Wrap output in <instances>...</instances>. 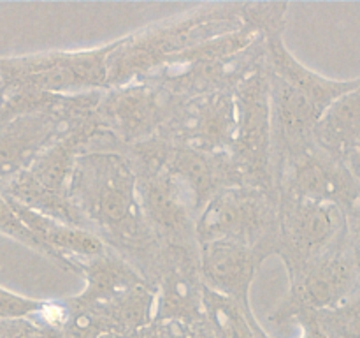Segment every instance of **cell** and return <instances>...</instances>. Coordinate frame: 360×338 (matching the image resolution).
Instances as JSON below:
<instances>
[{
	"label": "cell",
	"instance_id": "obj_1",
	"mask_svg": "<svg viewBox=\"0 0 360 338\" xmlns=\"http://www.w3.org/2000/svg\"><path fill=\"white\" fill-rule=\"evenodd\" d=\"M67 197L84 227L122 256L146 280L160 242L144 215L132 164L120 148H95L79 155Z\"/></svg>",
	"mask_w": 360,
	"mask_h": 338
},
{
	"label": "cell",
	"instance_id": "obj_2",
	"mask_svg": "<svg viewBox=\"0 0 360 338\" xmlns=\"http://www.w3.org/2000/svg\"><path fill=\"white\" fill-rule=\"evenodd\" d=\"M243 6H200L118 39L108 58V88L141 80L186 49L239 28L245 23Z\"/></svg>",
	"mask_w": 360,
	"mask_h": 338
},
{
	"label": "cell",
	"instance_id": "obj_3",
	"mask_svg": "<svg viewBox=\"0 0 360 338\" xmlns=\"http://www.w3.org/2000/svg\"><path fill=\"white\" fill-rule=\"evenodd\" d=\"M264 56L266 44L259 28L245 21L236 30L186 49L137 81H146L186 101L213 90H234Z\"/></svg>",
	"mask_w": 360,
	"mask_h": 338
},
{
	"label": "cell",
	"instance_id": "obj_4",
	"mask_svg": "<svg viewBox=\"0 0 360 338\" xmlns=\"http://www.w3.org/2000/svg\"><path fill=\"white\" fill-rule=\"evenodd\" d=\"M195 234L199 245L236 243L269 259L278 252V196L250 185L229 187L199 215Z\"/></svg>",
	"mask_w": 360,
	"mask_h": 338
},
{
	"label": "cell",
	"instance_id": "obj_5",
	"mask_svg": "<svg viewBox=\"0 0 360 338\" xmlns=\"http://www.w3.org/2000/svg\"><path fill=\"white\" fill-rule=\"evenodd\" d=\"M271 77L266 56L234 87L238 125L227 151L239 185L257 187L276 194L271 144Z\"/></svg>",
	"mask_w": 360,
	"mask_h": 338
},
{
	"label": "cell",
	"instance_id": "obj_6",
	"mask_svg": "<svg viewBox=\"0 0 360 338\" xmlns=\"http://www.w3.org/2000/svg\"><path fill=\"white\" fill-rule=\"evenodd\" d=\"M118 39L83 51H48L0 58V80L53 95H74L108 88V58Z\"/></svg>",
	"mask_w": 360,
	"mask_h": 338
},
{
	"label": "cell",
	"instance_id": "obj_7",
	"mask_svg": "<svg viewBox=\"0 0 360 338\" xmlns=\"http://www.w3.org/2000/svg\"><path fill=\"white\" fill-rule=\"evenodd\" d=\"M347 238L345 211L336 204L278 196V252L288 278Z\"/></svg>",
	"mask_w": 360,
	"mask_h": 338
},
{
	"label": "cell",
	"instance_id": "obj_8",
	"mask_svg": "<svg viewBox=\"0 0 360 338\" xmlns=\"http://www.w3.org/2000/svg\"><path fill=\"white\" fill-rule=\"evenodd\" d=\"M179 102L160 87L132 81L101 90L95 115L102 130L125 148L160 136Z\"/></svg>",
	"mask_w": 360,
	"mask_h": 338
},
{
	"label": "cell",
	"instance_id": "obj_9",
	"mask_svg": "<svg viewBox=\"0 0 360 338\" xmlns=\"http://www.w3.org/2000/svg\"><path fill=\"white\" fill-rule=\"evenodd\" d=\"M101 90L62 95L49 108L0 125V182L25 171L76 116L97 106Z\"/></svg>",
	"mask_w": 360,
	"mask_h": 338
},
{
	"label": "cell",
	"instance_id": "obj_10",
	"mask_svg": "<svg viewBox=\"0 0 360 338\" xmlns=\"http://www.w3.org/2000/svg\"><path fill=\"white\" fill-rule=\"evenodd\" d=\"M359 268L345 242L302 268L290 280L283 301L273 310V323H287L301 312H323L336 308L355 292Z\"/></svg>",
	"mask_w": 360,
	"mask_h": 338
},
{
	"label": "cell",
	"instance_id": "obj_11",
	"mask_svg": "<svg viewBox=\"0 0 360 338\" xmlns=\"http://www.w3.org/2000/svg\"><path fill=\"white\" fill-rule=\"evenodd\" d=\"M148 284L155 289L153 320H179L193 327L204 323V282L199 249L164 245L157 254Z\"/></svg>",
	"mask_w": 360,
	"mask_h": 338
},
{
	"label": "cell",
	"instance_id": "obj_12",
	"mask_svg": "<svg viewBox=\"0 0 360 338\" xmlns=\"http://www.w3.org/2000/svg\"><path fill=\"white\" fill-rule=\"evenodd\" d=\"M238 125L234 90H213L181 101L158 137L206 155L227 154Z\"/></svg>",
	"mask_w": 360,
	"mask_h": 338
},
{
	"label": "cell",
	"instance_id": "obj_13",
	"mask_svg": "<svg viewBox=\"0 0 360 338\" xmlns=\"http://www.w3.org/2000/svg\"><path fill=\"white\" fill-rule=\"evenodd\" d=\"M278 196L329 203L348 211L360 199V185L341 157L311 144L276 171Z\"/></svg>",
	"mask_w": 360,
	"mask_h": 338
},
{
	"label": "cell",
	"instance_id": "obj_14",
	"mask_svg": "<svg viewBox=\"0 0 360 338\" xmlns=\"http://www.w3.org/2000/svg\"><path fill=\"white\" fill-rule=\"evenodd\" d=\"M271 144H273L274 182L276 171L315 144V127L322 113L297 88L271 76Z\"/></svg>",
	"mask_w": 360,
	"mask_h": 338
},
{
	"label": "cell",
	"instance_id": "obj_15",
	"mask_svg": "<svg viewBox=\"0 0 360 338\" xmlns=\"http://www.w3.org/2000/svg\"><path fill=\"white\" fill-rule=\"evenodd\" d=\"M264 261L262 256L236 243L211 242L199 245L204 287L232 299L248 313H253L250 289Z\"/></svg>",
	"mask_w": 360,
	"mask_h": 338
},
{
	"label": "cell",
	"instance_id": "obj_16",
	"mask_svg": "<svg viewBox=\"0 0 360 338\" xmlns=\"http://www.w3.org/2000/svg\"><path fill=\"white\" fill-rule=\"evenodd\" d=\"M9 203L20 217V220L42 243L49 259L62 270L74 271L76 263L90 259V257H95L108 250L102 239L97 238L88 229L76 227V225L63 224L55 218L44 217V215L28 210L23 204L13 199H9Z\"/></svg>",
	"mask_w": 360,
	"mask_h": 338
},
{
	"label": "cell",
	"instance_id": "obj_17",
	"mask_svg": "<svg viewBox=\"0 0 360 338\" xmlns=\"http://www.w3.org/2000/svg\"><path fill=\"white\" fill-rule=\"evenodd\" d=\"M74 273L84 278V289L76 298L86 305L104 303L136 285L146 284L136 268L111 249L76 263Z\"/></svg>",
	"mask_w": 360,
	"mask_h": 338
},
{
	"label": "cell",
	"instance_id": "obj_18",
	"mask_svg": "<svg viewBox=\"0 0 360 338\" xmlns=\"http://www.w3.org/2000/svg\"><path fill=\"white\" fill-rule=\"evenodd\" d=\"M360 137V90L334 101L320 116L315 141L329 154L343 158L348 148Z\"/></svg>",
	"mask_w": 360,
	"mask_h": 338
},
{
	"label": "cell",
	"instance_id": "obj_19",
	"mask_svg": "<svg viewBox=\"0 0 360 338\" xmlns=\"http://www.w3.org/2000/svg\"><path fill=\"white\" fill-rule=\"evenodd\" d=\"M204 323L213 338H269L253 313L238 303L204 289Z\"/></svg>",
	"mask_w": 360,
	"mask_h": 338
},
{
	"label": "cell",
	"instance_id": "obj_20",
	"mask_svg": "<svg viewBox=\"0 0 360 338\" xmlns=\"http://www.w3.org/2000/svg\"><path fill=\"white\" fill-rule=\"evenodd\" d=\"M315 313L327 338H360V292H354L336 308Z\"/></svg>",
	"mask_w": 360,
	"mask_h": 338
},
{
	"label": "cell",
	"instance_id": "obj_21",
	"mask_svg": "<svg viewBox=\"0 0 360 338\" xmlns=\"http://www.w3.org/2000/svg\"><path fill=\"white\" fill-rule=\"evenodd\" d=\"M0 234L9 236V238L27 245L28 249H34L35 252L48 257V252H46V249L42 246V243L39 242V239L32 234L30 229L20 220L16 211L11 206L9 199H7L2 192H0Z\"/></svg>",
	"mask_w": 360,
	"mask_h": 338
},
{
	"label": "cell",
	"instance_id": "obj_22",
	"mask_svg": "<svg viewBox=\"0 0 360 338\" xmlns=\"http://www.w3.org/2000/svg\"><path fill=\"white\" fill-rule=\"evenodd\" d=\"M44 299L27 298L0 285V320H35Z\"/></svg>",
	"mask_w": 360,
	"mask_h": 338
},
{
	"label": "cell",
	"instance_id": "obj_23",
	"mask_svg": "<svg viewBox=\"0 0 360 338\" xmlns=\"http://www.w3.org/2000/svg\"><path fill=\"white\" fill-rule=\"evenodd\" d=\"M134 338H193V331L179 320H151L134 331Z\"/></svg>",
	"mask_w": 360,
	"mask_h": 338
},
{
	"label": "cell",
	"instance_id": "obj_24",
	"mask_svg": "<svg viewBox=\"0 0 360 338\" xmlns=\"http://www.w3.org/2000/svg\"><path fill=\"white\" fill-rule=\"evenodd\" d=\"M343 161L360 185V137L354 144H352L350 148H348L347 154L343 155Z\"/></svg>",
	"mask_w": 360,
	"mask_h": 338
},
{
	"label": "cell",
	"instance_id": "obj_25",
	"mask_svg": "<svg viewBox=\"0 0 360 338\" xmlns=\"http://www.w3.org/2000/svg\"><path fill=\"white\" fill-rule=\"evenodd\" d=\"M7 90H9V84H7L6 81H2V80H0V102H2V99L6 97Z\"/></svg>",
	"mask_w": 360,
	"mask_h": 338
},
{
	"label": "cell",
	"instance_id": "obj_26",
	"mask_svg": "<svg viewBox=\"0 0 360 338\" xmlns=\"http://www.w3.org/2000/svg\"><path fill=\"white\" fill-rule=\"evenodd\" d=\"M359 90H360V77H359Z\"/></svg>",
	"mask_w": 360,
	"mask_h": 338
}]
</instances>
